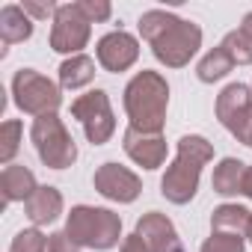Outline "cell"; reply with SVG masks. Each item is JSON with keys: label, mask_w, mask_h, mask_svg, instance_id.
<instances>
[{"label": "cell", "mask_w": 252, "mask_h": 252, "mask_svg": "<svg viewBox=\"0 0 252 252\" xmlns=\"http://www.w3.org/2000/svg\"><path fill=\"white\" fill-rule=\"evenodd\" d=\"M199 48H202V27L193 21H184V18H175V24L158 42H152V54L158 57V63H163L169 68L187 65Z\"/></svg>", "instance_id": "6"}, {"label": "cell", "mask_w": 252, "mask_h": 252, "mask_svg": "<svg viewBox=\"0 0 252 252\" xmlns=\"http://www.w3.org/2000/svg\"><path fill=\"white\" fill-rule=\"evenodd\" d=\"M234 68V63H231V57L217 45L214 51H208L202 60H199V65H196V74H199V80L202 83H214V80H222L228 71Z\"/></svg>", "instance_id": "20"}, {"label": "cell", "mask_w": 252, "mask_h": 252, "mask_svg": "<svg viewBox=\"0 0 252 252\" xmlns=\"http://www.w3.org/2000/svg\"><path fill=\"white\" fill-rule=\"evenodd\" d=\"M71 116L83 125L86 131V140L92 146H101L113 137L116 131V119H113V107H110V98L104 89H92L80 98H74L71 104Z\"/></svg>", "instance_id": "7"}, {"label": "cell", "mask_w": 252, "mask_h": 252, "mask_svg": "<svg viewBox=\"0 0 252 252\" xmlns=\"http://www.w3.org/2000/svg\"><path fill=\"white\" fill-rule=\"evenodd\" d=\"M137 234L149 243V252H184L181 237H178L172 220L163 217V214H158V211L146 214L137 222Z\"/></svg>", "instance_id": "13"}, {"label": "cell", "mask_w": 252, "mask_h": 252, "mask_svg": "<svg viewBox=\"0 0 252 252\" xmlns=\"http://www.w3.org/2000/svg\"><path fill=\"white\" fill-rule=\"evenodd\" d=\"M33 146H36V155L42 158L45 166L51 169H65L77 160V146L71 140V134L65 131V125L57 113H48V116H39L33 122Z\"/></svg>", "instance_id": "4"}, {"label": "cell", "mask_w": 252, "mask_h": 252, "mask_svg": "<svg viewBox=\"0 0 252 252\" xmlns=\"http://www.w3.org/2000/svg\"><path fill=\"white\" fill-rule=\"evenodd\" d=\"M246 237H249V240H252V225H249V231H246Z\"/></svg>", "instance_id": "33"}, {"label": "cell", "mask_w": 252, "mask_h": 252, "mask_svg": "<svg viewBox=\"0 0 252 252\" xmlns=\"http://www.w3.org/2000/svg\"><path fill=\"white\" fill-rule=\"evenodd\" d=\"M169 86L166 77L158 71H140L125 86V113L131 119V128L146 134H160L166 122Z\"/></svg>", "instance_id": "1"}, {"label": "cell", "mask_w": 252, "mask_h": 252, "mask_svg": "<svg viewBox=\"0 0 252 252\" xmlns=\"http://www.w3.org/2000/svg\"><path fill=\"white\" fill-rule=\"evenodd\" d=\"M33 36V18L21 9V3H6L0 9V39L3 45L27 42Z\"/></svg>", "instance_id": "16"}, {"label": "cell", "mask_w": 252, "mask_h": 252, "mask_svg": "<svg viewBox=\"0 0 252 252\" xmlns=\"http://www.w3.org/2000/svg\"><path fill=\"white\" fill-rule=\"evenodd\" d=\"M77 6L89 18V24H101V21H107L113 15V6L107 3V0H77Z\"/></svg>", "instance_id": "27"}, {"label": "cell", "mask_w": 252, "mask_h": 252, "mask_svg": "<svg viewBox=\"0 0 252 252\" xmlns=\"http://www.w3.org/2000/svg\"><path fill=\"white\" fill-rule=\"evenodd\" d=\"M220 48L231 57L234 65H249V63H252V39H249L243 30L225 33V39L220 42Z\"/></svg>", "instance_id": "22"}, {"label": "cell", "mask_w": 252, "mask_h": 252, "mask_svg": "<svg viewBox=\"0 0 252 252\" xmlns=\"http://www.w3.org/2000/svg\"><path fill=\"white\" fill-rule=\"evenodd\" d=\"M48 252H80V243H74L68 231H57L48 237Z\"/></svg>", "instance_id": "28"}, {"label": "cell", "mask_w": 252, "mask_h": 252, "mask_svg": "<svg viewBox=\"0 0 252 252\" xmlns=\"http://www.w3.org/2000/svg\"><path fill=\"white\" fill-rule=\"evenodd\" d=\"M252 225V214L243 208V205H220L211 217V228L214 231H222V234H240L246 237Z\"/></svg>", "instance_id": "17"}, {"label": "cell", "mask_w": 252, "mask_h": 252, "mask_svg": "<svg viewBox=\"0 0 252 252\" xmlns=\"http://www.w3.org/2000/svg\"><path fill=\"white\" fill-rule=\"evenodd\" d=\"M24 208H27V217H30L33 225H48L63 214V196H60L57 187H39L24 202Z\"/></svg>", "instance_id": "15"}, {"label": "cell", "mask_w": 252, "mask_h": 252, "mask_svg": "<svg viewBox=\"0 0 252 252\" xmlns=\"http://www.w3.org/2000/svg\"><path fill=\"white\" fill-rule=\"evenodd\" d=\"M202 252H243V237H240V234L214 231V234L202 243Z\"/></svg>", "instance_id": "25"}, {"label": "cell", "mask_w": 252, "mask_h": 252, "mask_svg": "<svg viewBox=\"0 0 252 252\" xmlns=\"http://www.w3.org/2000/svg\"><path fill=\"white\" fill-rule=\"evenodd\" d=\"M237 140H240L243 146H249V149H252V116L246 119V125H243V128H240V134H237Z\"/></svg>", "instance_id": "30"}, {"label": "cell", "mask_w": 252, "mask_h": 252, "mask_svg": "<svg viewBox=\"0 0 252 252\" xmlns=\"http://www.w3.org/2000/svg\"><path fill=\"white\" fill-rule=\"evenodd\" d=\"M21 134H24V128H21V122H15V119L3 122V128H0V160H3L6 166L15 158L18 146H21Z\"/></svg>", "instance_id": "23"}, {"label": "cell", "mask_w": 252, "mask_h": 252, "mask_svg": "<svg viewBox=\"0 0 252 252\" xmlns=\"http://www.w3.org/2000/svg\"><path fill=\"white\" fill-rule=\"evenodd\" d=\"M95 80V60L86 57V54H77V57H68L63 60L60 65V86L65 89H80L86 83Z\"/></svg>", "instance_id": "18"}, {"label": "cell", "mask_w": 252, "mask_h": 252, "mask_svg": "<svg viewBox=\"0 0 252 252\" xmlns=\"http://www.w3.org/2000/svg\"><path fill=\"white\" fill-rule=\"evenodd\" d=\"M0 190H3V202H27L39 187H36V175L27 166L9 163L3 166V175H0Z\"/></svg>", "instance_id": "14"}, {"label": "cell", "mask_w": 252, "mask_h": 252, "mask_svg": "<svg viewBox=\"0 0 252 252\" xmlns=\"http://www.w3.org/2000/svg\"><path fill=\"white\" fill-rule=\"evenodd\" d=\"M9 252H48V237L39 228H24L12 237Z\"/></svg>", "instance_id": "24"}, {"label": "cell", "mask_w": 252, "mask_h": 252, "mask_svg": "<svg viewBox=\"0 0 252 252\" xmlns=\"http://www.w3.org/2000/svg\"><path fill=\"white\" fill-rule=\"evenodd\" d=\"M175 18H178V15H172V12H166V9H149V12L140 15V36L152 45V42H158V39L175 24Z\"/></svg>", "instance_id": "21"}, {"label": "cell", "mask_w": 252, "mask_h": 252, "mask_svg": "<svg viewBox=\"0 0 252 252\" xmlns=\"http://www.w3.org/2000/svg\"><path fill=\"white\" fill-rule=\"evenodd\" d=\"M95 57H98L101 68H107V71H128L140 57V42L125 30H113L98 39Z\"/></svg>", "instance_id": "10"}, {"label": "cell", "mask_w": 252, "mask_h": 252, "mask_svg": "<svg viewBox=\"0 0 252 252\" xmlns=\"http://www.w3.org/2000/svg\"><path fill=\"white\" fill-rule=\"evenodd\" d=\"M89 36H92V24L80 12V6L77 3H63L54 15V24H51V48L57 54L77 57L86 48Z\"/></svg>", "instance_id": "8"}, {"label": "cell", "mask_w": 252, "mask_h": 252, "mask_svg": "<svg viewBox=\"0 0 252 252\" xmlns=\"http://www.w3.org/2000/svg\"><path fill=\"white\" fill-rule=\"evenodd\" d=\"M95 190L104 196V199H113V202H122V205H128L140 196L143 184L140 178L131 172V169H125L119 163H104L95 169V178H92Z\"/></svg>", "instance_id": "9"}, {"label": "cell", "mask_w": 252, "mask_h": 252, "mask_svg": "<svg viewBox=\"0 0 252 252\" xmlns=\"http://www.w3.org/2000/svg\"><path fill=\"white\" fill-rule=\"evenodd\" d=\"M240 193L252 199V166H246V175H243V190H240Z\"/></svg>", "instance_id": "31"}, {"label": "cell", "mask_w": 252, "mask_h": 252, "mask_svg": "<svg viewBox=\"0 0 252 252\" xmlns=\"http://www.w3.org/2000/svg\"><path fill=\"white\" fill-rule=\"evenodd\" d=\"M214 158V146L199 137V134H187L178 140V155L172 160V166L166 169L160 187H163V196L172 202V205H187L196 190H199V175H202V166Z\"/></svg>", "instance_id": "2"}, {"label": "cell", "mask_w": 252, "mask_h": 252, "mask_svg": "<svg viewBox=\"0 0 252 252\" xmlns=\"http://www.w3.org/2000/svg\"><path fill=\"white\" fill-rule=\"evenodd\" d=\"M21 9L33 18V21H54V15H57V3L54 0H21Z\"/></svg>", "instance_id": "26"}, {"label": "cell", "mask_w": 252, "mask_h": 252, "mask_svg": "<svg viewBox=\"0 0 252 252\" xmlns=\"http://www.w3.org/2000/svg\"><path fill=\"white\" fill-rule=\"evenodd\" d=\"M249 116H252V89L243 83H228L217 98V119L237 137Z\"/></svg>", "instance_id": "11"}, {"label": "cell", "mask_w": 252, "mask_h": 252, "mask_svg": "<svg viewBox=\"0 0 252 252\" xmlns=\"http://www.w3.org/2000/svg\"><path fill=\"white\" fill-rule=\"evenodd\" d=\"M122 252H149V243L134 231L131 237H125V243H122Z\"/></svg>", "instance_id": "29"}, {"label": "cell", "mask_w": 252, "mask_h": 252, "mask_svg": "<svg viewBox=\"0 0 252 252\" xmlns=\"http://www.w3.org/2000/svg\"><path fill=\"white\" fill-rule=\"evenodd\" d=\"M125 155L143 169H158L166 160V143L160 134H146L137 128L125 131Z\"/></svg>", "instance_id": "12"}, {"label": "cell", "mask_w": 252, "mask_h": 252, "mask_svg": "<svg viewBox=\"0 0 252 252\" xmlns=\"http://www.w3.org/2000/svg\"><path fill=\"white\" fill-rule=\"evenodd\" d=\"M12 95H15L18 110L30 113L36 119L48 116V113H57V107L63 104L60 86L54 80H48L45 74H39L36 68H21L12 77Z\"/></svg>", "instance_id": "5"}, {"label": "cell", "mask_w": 252, "mask_h": 252, "mask_svg": "<svg viewBox=\"0 0 252 252\" xmlns=\"http://www.w3.org/2000/svg\"><path fill=\"white\" fill-rule=\"evenodd\" d=\"M243 175H246V163H240L234 158H225L214 169V190L222 193V196H234V193L243 190Z\"/></svg>", "instance_id": "19"}, {"label": "cell", "mask_w": 252, "mask_h": 252, "mask_svg": "<svg viewBox=\"0 0 252 252\" xmlns=\"http://www.w3.org/2000/svg\"><path fill=\"white\" fill-rule=\"evenodd\" d=\"M65 231L80 246H89V249H113L119 243V237H122V220H119V214H113L107 208L77 205L68 214Z\"/></svg>", "instance_id": "3"}, {"label": "cell", "mask_w": 252, "mask_h": 252, "mask_svg": "<svg viewBox=\"0 0 252 252\" xmlns=\"http://www.w3.org/2000/svg\"><path fill=\"white\" fill-rule=\"evenodd\" d=\"M240 30H243V33L252 39V12H246V15H243V24H240Z\"/></svg>", "instance_id": "32"}]
</instances>
